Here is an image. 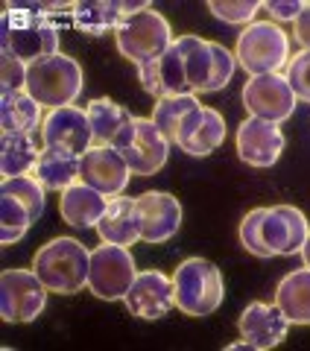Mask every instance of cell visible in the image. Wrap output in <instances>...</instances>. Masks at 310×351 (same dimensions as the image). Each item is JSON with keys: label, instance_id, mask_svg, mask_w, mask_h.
Segmentation results:
<instances>
[{"label": "cell", "instance_id": "cell-7", "mask_svg": "<svg viewBox=\"0 0 310 351\" xmlns=\"http://www.w3.org/2000/svg\"><path fill=\"white\" fill-rule=\"evenodd\" d=\"M112 147L123 156V161L135 176H155L167 164V156H170V141L161 135L158 126L152 120L135 117V114L120 129V135L115 138Z\"/></svg>", "mask_w": 310, "mask_h": 351}, {"label": "cell", "instance_id": "cell-27", "mask_svg": "<svg viewBox=\"0 0 310 351\" xmlns=\"http://www.w3.org/2000/svg\"><path fill=\"white\" fill-rule=\"evenodd\" d=\"M85 112H88V120H91L94 144H106V147L115 144L120 129L132 120V114L126 112V108L117 106L115 100H108V97H97V100H91L85 106Z\"/></svg>", "mask_w": 310, "mask_h": 351}, {"label": "cell", "instance_id": "cell-4", "mask_svg": "<svg viewBox=\"0 0 310 351\" xmlns=\"http://www.w3.org/2000/svg\"><path fill=\"white\" fill-rule=\"evenodd\" d=\"M27 94L50 112L62 106H73L76 97L82 94L80 62L64 56V53H53V56L32 62L27 73Z\"/></svg>", "mask_w": 310, "mask_h": 351}, {"label": "cell", "instance_id": "cell-2", "mask_svg": "<svg viewBox=\"0 0 310 351\" xmlns=\"http://www.w3.org/2000/svg\"><path fill=\"white\" fill-rule=\"evenodd\" d=\"M32 269L44 281V287L56 295H73L88 287V269H91V252L85 249L76 237H53L44 243L36 258Z\"/></svg>", "mask_w": 310, "mask_h": 351}, {"label": "cell", "instance_id": "cell-29", "mask_svg": "<svg viewBox=\"0 0 310 351\" xmlns=\"http://www.w3.org/2000/svg\"><path fill=\"white\" fill-rule=\"evenodd\" d=\"M32 223H36L32 214L15 199V196L0 193V243L3 246L18 243V240L27 234V228Z\"/></svg>", "mask_w": 310, "mask_h": 351}, {"label": "cell", "instance_id": "cell-19", "mask_svg": "<svg viewBox=\"0 0 310 351\" xmlns=\"http://www.w3.org/2000/svg\"><path fill=\"white\" fill-rule=\"evenodd\" d=\"M226 144V117L211 106H202L184 117L176 135V147L187 156L205 158Z\"/></svg>", "mask_w": 310, "mask_h": 351}, {"label": "cell", "instance_id": "cell-31", "mask_svg": "<svg viewBox=\"0 0 310 351\" xmlns=\"http://www.w3.org/2000/svg\"><path fill=\"white\" fill-rule=\"evenodd\" d=\"M211 15L219 18L223 24H254V15L263 9L261 0H208Z\"/></svg>", "mask_w": 310, "mask_h": 351}, {"label": "cell", "instance_id": "cell-1", "mask_svg": "<svg viewBox=\"0 0 310 351\" xmlns=\"http://www.w3.org/2000/svg\"><path fill=\"white\" fill-rule=\"evenodd\" d=\"M73 3H6L0 15V53H12L21 62H38L59 50V27L50 9H71Z\"/></svg>", "mask_w": 310, "mask_h": 351}, {"label": "cell", "instance_id": "cell-28", "mask_svg": "<svg viewBox=\"0 0 310 351\" xmlns=\"http://www.w3.org/2000/svg\"><path fill=\"white\" fill-rule=\"evenodd\" d=\"M196 108H202V103L196 100L193 94H184V97H167V100H158L152 108V123L158 126V132L164 138L176 144V135H179V126L184 123V117L196 112Z\"/></svg>", "mask_w": 310, "mask_h": 351}, {"label": "cell", "instance_id": "cell-34", "mask_svg": "<svg viewBox=\"0 0 310 351\" xmlns=\"http://www.w3.org/2000/svg\"><path fill=\"white\" fill-rule=\"evenodd\" d=\"M287 82H290L296 100L310 103V50L296 53L287 64Z\"/></svg>", "mask_w": 310, "mask_h": 351}, {"label": "cell", "instance_id": "cell-30", "mask_svg": "<svg viewBox=\"0 0 310 351\" xmlns=\"http://www.w3.org/2000/svg\"><path fill=\"white\" fill-rule=\"evenodd\" d=\"M0 193H9L15 196V199L27 208V211L32 214V219H38L44 214V184L36 179V176H15V179H3V184H0Z\"/></svg>", "mask_w": 310, "mask_h": 351}, {"label": "cell", "instance_id": "cell-32", "mask_svg": "<svg viewBox=\"0 0 310 351\" xmlns=\"http://www.w3.org/2000/svg\"><path fill=\"white\" fill-rule=\"evenodd\" d=\"M261 219H263V208H252V211L240 219V243L254 258H272V252L263 246V240H261Z\"/></svg>", "mask_w": 310, "mask_h": 351}, {"label": "cell", "instance_id": "cell-9", "mask_svg": "<svg viewBox=\"0 0 310 351\" xmlns=\"http://www.w3.org/2000/svg\"><path fill=\"white\" fill-rule=\"evenodd\" d=\"M47 287L36 269H3L0 276V319L3 322H32L47 307Z\"/></svg>", "mask_w": 310, "mask_h": 351}, {"label": "cell", "instance_id": "cell-37", "mask_svg": "<svg viewBox=\"0 0 310 351\" xmlns=\"http://www.w3.org/2000/svg\"><path fill=\"white\" fill-rule=\"evenodd\" d=\"M226 351H252V346L246 343V339H240V343H231V346H226Z\"/></svg>", "mask_w": 310, "mask_h": 351}, {"label": "cell", "instance_id": "cell-15", "mask_svg": "<svg viewBox=\"0 0 310 351\" xmlns=\"http://www.w3.org/2000/svg\"><path fill=\"white\" fill-rule=\"evenodd\" d=\"M138 219H141V240L147 243H167L182 228V205L173 193L147 191L135 196Z\"/></svg>", "mask_w": 310, "mask_h": 351}, {"label": "cell", "instance_id": "cell-22", "mask_svg": "<svg viewBox=\"0 0 310 351\" xmlns=\"http://www.w3.org/2000/svg\"><path fill=\"white\" fill-rule=\"evenodd\" d=\"M106 205H108V196L94 191L91 184L76 182V184H71L68 191H62L59 214H62L64 223L73 226V228H91V226L99 223Z\"/></svg>", "mask_w": 310, "mask_h": 351}, {"label": "cell", "instance_id": "cell-12", "mask_svg": "<svg viewBox=\"0 0 310 351\" xmlns=\"http://www.w3.org/2000/svg\"><path fill=\"white\" fill-rule=\"evenodd\" d=\"M141 88L152 94L155 100H167V97H184L191 94V82H187V62L182 41L176 38L158 59H152L138 68Z\"/></svg>", "mask_w": 310, "mask_h": 351}, {"label": "cell", "instance_id": "cell-8", "mask_svg": "<svg viewBox=\"0 0 310 351\" xmlns=\"http://www.w3.org/2000/svg\"><path fill=\"white\" fill-rule=\"evenodd\" d=\"M135 258L126 246L103 243L91 249V269H88V290L103 302L126 299V293L135 281Z\"/></svg>", "mask_w": 310, "mask_h": 351}, {"label": "cell", "instance_id": "cell-11", "mask_svg": "<svg viewBox=\"0 0 310 351\" xmlns=\"http://www.w3.org/2000/svg\"><path fill=\"white\" fill-rule=\"evenodd\" d=\"M41 141L44 147L53 149H64L71 156H85L94 147V132H91V120L82 106H62L44 114L41 123Z\"/></svg>", "mask_w": 310, "mask_h": 351}, {"label": "cell", "instance_id": "cell-38", "mask_svg": "<svg viewBox=\"0 0 310 351\" xmlns=\"http://www.w3.org/2000/svg\"><path fill=\"white\" fill-rule=\"evenodd\" d=\"M302 258H305V267L310 269V234H307V240H305V246H302Z\"/></svg>", "mask_w": 310, "mask_h": 351}, {"label": "cell", "instance_id": "cell-18", "mask_svg": "<svg viewBox=\"0 0 310 351\" xmlns=\"http://www.w3.org/2000/svg\"><path fill=\"white\" fill-rule=\"evenodd\" d=\"M126 307L138 319H161L176 307L173 299V278L164 276L161 269H143L135 276L132 287L126 293Z\"/></svg>", "mask_w": 310, "mask_h": 351}, {"label": "cell", "instance_id": "cell-14", "mask_svg": "<svg viewBox=\"0 0 310 351\" xmlns=\"http://www.w3.org/2000/svg\"><path fill=\"white\" fill-rule=\"evenodd\" d=\"M143 9H150L147 0H135V3L129 0H76L71 6V21L82 36L99 38L106 32H117L126 18L143 12Z\"/></svg>", "mask_w": 310, "mask_h": 351}, {"label": "cell", "instance_id": "cell-25", "mask_svg": "<svg viewBox=\"0 0 310 351\" xmlns=\"http://www.w3.org/2000/svg\"><path fill=\"white\" fill-rule=\"evenodd\" d=\"M41 106L32 100L27 91L0 94V132H12V135H32L41 129Z\"/></svg>", "mask_w": 310, "mask_h": 351}, {"label": "cell", "instance_id": "cell-13", "mask_svg": "<svg viewBox=\"0 0 310 351\" xmlns=\"http://www.w3.org/2000/svg\"><path fill=\"white\" fill-rule=\"evenodd\" d=\"M310 234V223L307 217L298 211L296 205H272L263 208V219H261V240L275 255H296L302 252L305 240Z\"/></svg>", "mask_w": 310, "mask_h": 351}, {"label": "cell", "instance_id": "cell-33", "mask_svg": "<svg viewBox=\"0 0 310 351\" xmlns=\"http://www.w3.org/2000/svg\"><path fill=\"white\" fill-rule=\"evenodd\" d=\"M27 73H29L27 62H21L12 53H0V94L27 91Z\"/></svg>", "mask_w": 310, "mask_h": 351}, {"label": "cell", "instance_id": "cell-6", "mask_svg": "<svg viewBox=\"0 0 310 351\" xmlns=\"http://www.w3.org/2000/svg\"><path fill=\"white\" fill-rule=\"evenodd\" d=\"M115 41H117L120 56L141 68V64L158 59L176 38H173L170 21L150 6V9H143V12H135L132 18H126L123 24L117 27Z\"/></svg>", "mask_w": 310, "mask_h": 351}, {"label": "cell", "instance_id": "cell-5", "mask_svg": "<svg viewBox=\"0 0 310 351\" xmlns=\"http://www.w3.org/2000/svg\"><path fill=\"white\" fill-rule=\"evenodd\" d=\"M235 59L249 76L281 73L293 59L290 38L275 21H254L237 36Z\"/></svg>", "mask_w": 310, "mask_h": 351}, {"label": "cell", "instance_id": "cell-26", "mask_svg": "<svg viewBox=\"0 0 310 351\" xmlns=\"http://www.w3.org/2000/svg\"><path fill=\"white\" fill-rule=\"evenodd\" d=\"M38 147L32 135H12L3 132L0 135V176L3 179H15V176H29L36 170L38 161Z\"/></svg>", "mask_w": 310, "mask_h": 351}, {"label": "cell", "instance_id": "cell-20", "mask_svg": "<svg viewBox=\"0 0 310 351\" xmlns=\"http://www.w3.org/2000/svg\"><path fill=\"white\" fill-rule=\"evenodd\" d=\"M240 337L252 346V351H270L275 346H281L290 331V322L281 313L278 304H267V302H249L246 311L237 319Z\"/></svg>", "mask_w": 310, "mask_h": 351}, {"label": "cell", "instance_id": "cell-10", "mask_svg": "<svg viewBox=\"0 0 310 351\" xmlns=\"http://www.w3.org/2000/svg\"><path fill=\"white\" fill-rule=\"evenodd\" d=\"M296 103L298 100L284 73L252 76L243 85V106H246L249 117H261V120H270V123H284L296 112Z\"/></svg>", "mask_w": 310, "mask_h": 351}, {"label": "cell", "instance_id": "cell-3", "mask_svg": "<svg viewBox=\"0 0 310 351\" xmlns=\"http://www.w3.org/2000/svg\"><path fill=\"white\" fill-rule=\"evenodd\" d=\"M173 299L184 316H211L226 299V281L217 263L205 258H187L173 269Z\"/></svg>", "mask_w": 310, "mask_h": 351}, {"label": "cell", "instance_id": "cell-21", "mask_svg": "<svg viewBox=\"0 0 310 351\" xmlns=\"http://www.w3.org/2000/svg\"><path fill=\"white\" fill-rule=\"evenodd\" d=\"M97 234L103 243H115V246H135L141 240V219H138V208L132 196H108V205L103 217L97 223Z\"/></svg>", "mask_w": 310, "mask_h": 351}, {"label": "cell", "instance_id": "cell-16", "mask_svg": "<svg viewBox=\"0 0 310 351\" xmlns=\"http://www.w3.org/2000/svg\"><path fill=\"white\" fill-rule=\"evenodd\" d=\"M129 176H132L129 164L115 147L94 144L80 158V182L91 184L103 196H120L129 184Z\"/></svg>", "mask_w": 310, "mask_h": 351}, {"label": "cell", "instance_id": "cell-23", "mask_svg": "<svg viewBox=\"0 0 310 351\" xmlns=\"http://www.w3.org/2000/svg\"><path fill=\"white\" fill-rule=\"evenodd\" d=\"M275 304L290 325H310V269H293L275 287Z\"/></svg>", "mask_w": 310, "mask_h": 351}, {"label": "cell", "instance_id": "cell-36", "mask_svg": "<svg viewBox=\"0 0 310 351\" xmlns=\"http://www.w3.org/2000/svg\"><path fill=\"white\" fill-rule=\"evenodd\" d=\"M293 38L302 44V50H310V0L305 3L302 15L293 21Z\"/></svg>", "mask_w": 310, "mask_h": 351}, {"label": "cell", "instance_id": "cell-35", "mask_svg": "<svg viewBox=\"0 0 310 351\" xmlns=\"http://www.w3.org/2000/svg\"><path fill=\"white\" fill-rule=\"evenodd\" d=\"M263 9H267L275 21H296L305 9V0H267Z\"/></svg>", "mask_w": 310, "mask_h": 351}, {"label": "cell", "instance_id": "cell-17", "mask_svg": "<svg viewBox=\"0 0 310 351\" xmlns=\"http://www.w3.org/2000/svg\"><path fill=\"white\" fill-rule=\"evenodd\" d=\"M284 152L281 123L249 117L237 126V156L249 167H272Z\"/></svg>", "mask_w": 310, "mask_h": 351}, {"label": "cell", "instance_id": "cell-24", "mask_svg": "<svg viewBox=\"0 0 310 351\" xmlns=\"http://www.w3.org/2000/svg\"><path fill=\"white\" fill-rule=\"evenodd\" d=\"M32 176L44 184V191L62 193V191H68L71 184L80 182V156H71V152H64V149L44 147L38 152Z\"/></svg>", "mask_w": 310, "mask_h": 351}]
</instances>
